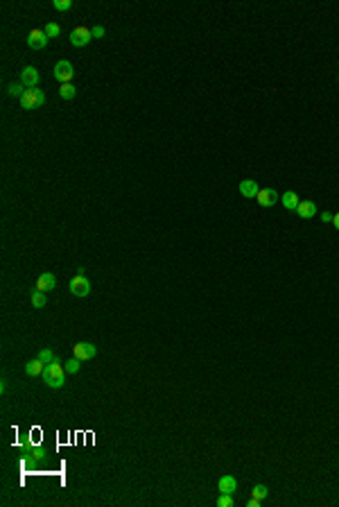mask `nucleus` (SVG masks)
I'll use <instances>...</instances> for the list:
<instances>
[{
  "label": "nucleus",
  "mask_w": 339,
  "mask_h": 507,
  "mask_svg": "<svg viewBox=\"0 0 339 507\" xmlns=\"http://www.w3.org/2000/svg\"><path fill=\"white\" fill-rule=\"evenodd\" d=\"M41 378H43V383H46L48 387H52V389L64 387V383H66V367L61 365V360H54V362L46 365Z\"/></svg>",
  "instance_id": "nucleus-1"
},
{
  "label": "nucleus",
  "mask_w": 339,
  "mask_h": 507,
  "mask_svg": "<svg viewBox=\"0 0 339 507\" xmlns=\"http://www.w3.org/2000/svg\"><path fill=\"white\" fill-rule=\"evenodd\" d=\"M43 104H46V93H43L39 86H36V89H27L23 93V98H21V106L27 109V111L39 109V106H43Z\"/></svg>",
  "instance_id": "nucleus-2"
},
{
  "label": "nucleus",
  "mask_w": 339,
  "mask_h": 507,
  "mask_svg": "<svg viewBox=\"0 0 339 507\" xmlns=\"http://www.w3.org/2000/svg\"><path fill=\"white\" fill-rule=\"evenodd\" d=\"M54 79H59L61 84H71L73 75H75V68H73V64L68 59H61L54 64Z\"/></svg>",
  "instance_id": "nucleus-3"
},
{
  "label": "nucleus",
  "mask_w": 339,
  "mask_h": 507,
  "mask_svg": "<svg viewBox=\"0 0 339 507\" xmlns=\"http://www.w3.org/2000/svg\"><path fill=\"white\" fill-rule=\"evenodd\" d=\"M68 290H71V295H75V297H88L91 295V281H88L84 274H77V277H73Z\"/></svg>",
  "instance_id": "nucleus-4"
},
{
  "label": "nucleus",
  "mask_w": 339,
  "mask_h": 507,
  "mask_svg": "<svg viewBox=\"0 0 339 507\" xmlns=\"http://www.w3.org/2000/svg\"><path fill=\"white\" fill-rule=\"evenodd\" d=\"M73 354H75V358H79V360H93L95 355H97V349H95V344H91V342H77L75 347H73Z\"/></svg>",
  "instance_id": "nucleus-5"
},
{
  "label": "nucleus",
  "mask_w": 339,
  "mask_h": 507,
  "mask_svg": "<svg viewBox=\"0 0 339 507\" xmlns=\"http://www.w3.org/2000/svg\"><path fill=\"white\" fill-rule=\"evenodd\" d=\"M258 204L263 208H271L276 204V202H281V195L276 193L274 188H260V193H258Z\"/></svg>",
  "instance_id": "nucleus-6"
},
{
  "label": "nucleus",
  "mask_w": 339,
  "mask_h": 507,
  "mask_svg": "<svg viewBox=\"0 0 339 507\" xmlns=\"http://www.w3.org/2000/svg\"><path fill=\"white\" fill-rule=\"evenodd\" d=\"M21 84H23L25 89H36V86H39V71H36L34 66H25L23 71H21Z\"/></svg>",
  "instance_id": "nucleus-7"
},
{
  "label": "nucleus",
  "mask_w": 339,
  "mask_h": 507,
  "mask_svg": "<svg viewBox=\"0 0 339 507\" xmlns=\"http://www.w3.org/2000/svg\"><path fill=\"white\" fill-rule=\"evenodd\" d=\"M91 39H93V34H91L88 27H75L71 32V43L75 48H84L86 43H91Z\"/></svg>",
  "instance_id": "nucleus-8"
},
{
  "label": "nucleus",
  "mask_w": 339,
  "mask_h": 507,
  "mask_svg": "<svg viewBox=\"0 0 339 507\" xmlns=\"http://www.w3.org/2000/svg\"><path fill=\"white\" fill-rule=\"evenodd\" d=\"M57 288V279H54L52 272H43L41 277L36 279V285L34 290H39V292H50V290Z\"/></svg>",
  "instance_id": "nucleus-9"
},
{
  "label": "nucleus",
  "mask_w": 339,
  "mask_h": 507,
  "mask_svg": "<svg viewBox=\"0 0 339 507\" xmlns=\"http://www.w3.org/2000/svg\"><path fill=\"white\" fill-rule=\"evenodd\" d=\"M27 46L32 48V50H43V48L48 46V36H46V30H32L27 36Z\"/></svg>",
  "instance_id": "nucleus-10"
},
{
  "label": "nucleus",
  "mask_w": 339,
  "mask_h": 507,
  "mask_svg": "<svg viewBox=\"0 0 339 507\" xmlns=\"http://www.w3.org/2000/svg\"><path fill=\"white\" fill-rule=\"evenodd\" d=\"M316 211H319V208H316V204L312 200H301V204H298V208H296L298 218H303V220L315 218Z\"/></svg>",
  "instance_id": "nucleus-11"
},
{
  "label": "nucleus",
  "mask_w": 339,
  "mask_h": 507,
  "mask_svg": "<svg viewBox=\"0 0 339 507\" xmlns=\"http://www.w3.org/2000/svg\"><path fill=\"white\" fill-rule=\"evenodd\" d=\"M258 193H260L258 181H253V179H244V181H240V195H242V197L253 200V197H258Z\"/></svg>",
  "instance_id": "nucleus-12"
},
{
  "label": "nucleus",
  "mask_w": 339,
  "mask_h": 507,
  "mask_svg": "<svg viewBox=\"0 0 339 507\" xmlns=\"http://www.w3.org/2000/svg\"><path fill=\"white\" fill-rule=\"evenodd\" d=\"M217 489H219V494H235V489H238V480H235L233 476H222L219 478V482H217Z\"/></svg>",
  "instance_id": "nucleus-13"
},
{
  "label": "nucleus",
  "mask_w": 339,
  "mask_h": 507,
  "mask_svg": "<svg viewBox=\"0 0 339 507\" xmlns=\"http://www.w3.org/2000/svg\"><path fill=\"white\" fill-rule=\"evenodd\" d=\"M281 204L287 208V211H296L301 200H298V195L294 193V190H287L285 195H281Z\"/></svg>",
  "instance_id": "nucleus-14"
},
{
  "label": "nucleus",
  "mask_w": 339,
  "mask_h": 507,
  "mask_svg": "<svg viewBox=\"0 0 339 507\" xmlns=\"http://www.w3.org/2000/svg\"><path fill=\"white\" fill-rule=\"evenodd\" d=\"M43 369H46V365H43L41 360L39 358H34V360H29V362H25V374H27V376H41L43 374Z\"/></svg>",
  "instance_id": "nucleus-15"
},
{
  "label": "nucleus",
  "mask_w": 339,
  "mask_h": 507,
  "mask_svg": "<svg viewBox=\"0 0 339 507\" xmlns=\"http://www.w3.org/2000/svg\"><path fill=\"white\" fill-rule=\"evenodd\" d=\"M25 86L21 82H12L9 84V86H7V95H12V98H18V100H21V98H23V93H25Z\"/></svg>",
  "instance_id": "nucleus-16"
},
{
  "label": "nucleus",
  "mask_w": 339,
  "mask_h": 507,
  "mask_svg": "<svg viewBox=\"0 0 339 507\" xmlns=\"http://www.w3.org/2000/svg\"><path fill=\"white\" fill-rule=\"evenodd\" d=\"M29 299H32V306L34 308H43L46 306V292H39V290H32V295H29Z\"/></svg>",
  "instance_id": "nucleus-17"
},
{
  "label": "nucleus",
  "mask_w": 339,
  "mask_h": 507,
  "mask_svg": "<svg viewBox=\"0 0 339 507\" xmlns=\"http://www.w3.org/2000/svg\"><path fill=\"white\" fill-rule=\"evenodd\" d=\"M59 95L64 98V100H73L77 95V89L73 86V84H61V89H59Z\"/></svg>",
  "instance_id": "nucleus-18"
},
{
  "label": "nucleus",
  "mask_w": 339,
  "mask_h": 507,
  "mask_svg": "<svg viewBox=\"0 0 339 507\" xmlns=\"http://www.w3.org/2000/svg\"><path fill=\"white\" fill-rule=\"evenodd\" d=\"M36 358L41 360L43 365H50V362H54V360H59L57 355H54V351H50V349H41V351H39V355H36Z\"/></svg>",
  "instance_id": "nucleus-19"
},
{
  "label": "nucleus",
  "mask_w": 339,
  "mask_h": 507,
  "mask_svg": "<svg viewBox=\"0 0 339 507\" xmlns=\"http://www.w3.org/2000/svg\"><path fill=\"white\" fill-rule=\"evenodd\" d=\"M251 496H253V498H258V501H265V498L269 496V489L265 487V484H256V487L251 489Z\"/></svg>",
  "instance_id": "nucleus-20"
},
{
  "label": "nucleus",
  "mask_w": 339,
  "mask_h": 507,
  "mask_svg": "<svg viewBox=\"0 0 339 507\" xmlns=\"http://www.w3.org/2000/svg\"><path fill=\"white\" fill-rule=\"evenodd\" d=\"M82 362L84 360H79V358H73V360H68V362H66V372L68 374H77L79 372V369H82Z\"/></svg>",
  "instance_id": "nucleus-21"
},
{
  "label": "nucleus",
  "mask_w": 339,
  "mask_h": 507,
  "mask_svg": "<svg viewBox=\"0 0 339 507\" xmlns=\"http://www.w3.org/2000/svg\"><path fill=\"white\" fill-rule=\"evenodd\" d=\"M59 34H61V27H59L57 23H48L46 25V36H48V39H57Z\"/></svg>",
  "instance_id": "nucleus-22"
},
{
  "label": "nucleus",
  "mask_w": 339,
  "mask_h": 507,
  "mask_svg": "<svg viewBox=\"0 0 339 507\" xmlns=\"http://www.w3.org/2000/svg\"><path fill=\"white\" fill-rule=\"evenodd\" d=\"M233 494H219L217 498V507H233Z\"/></svg>",
  "instance_id": "nucleus-23"
},
{
  "label": "nucleus",
  "mask_w": 339,
  "mask_h": 507,
  "mask_svg": "<svg viewBox=\"0 0 339 507\" xmlns=\"http://www.w3.org/2000/svg\"><path fill=\"white\" fill-rule=\"evenodd\" d=\"M52 7L57 12H68V9H73V0H54Z\"/></svg>",
  "instance_id": "nucleus-24"
},
{
  "label": "nucleus",
  "mask_w": 339,
  "mask_h": 507,
  "mask_svg": "<svg viewBox=\"0 0 339 507\" xmlns=\"http://www.w3.org/2000/svg\"><path fill=\"white\" fill-rule=\"evenodd\" d=\"M91 34H93V39H104V27L102 25H95V27H91Z\"/></svg>",
  "instance_id": "nucleus-25"
},
{
  "label": "nucleus",
  "mask_w": 339,
  "mask_h": 507,
  "mask_svg": "<svg viewBox=\"0 0 339 507\" xmlns=\"http://www.w3.org/2000/svg\"><path fill=\"white\" fill-rule=\"evenodd\" d=\"M32 455H34L36 460H46V457H48L46 448H32Z\"/></svg>",
  "instance_id": "nucleus-26"
},
{
  "label": "nucleus",
  "mask_w": 339,
  "mask_h": 507,
  "mask_svg": "<svg viewBox=\"0 0 339 507\" xmlns=\"http://www.w3.org/2000/svg\"><path fill=\"white\" fill-rule=\"evenodd\" d=\"M321 222H333V213L323 211V213H321Z\"/></svg>",
  "instance_id": "nucleus-27"
},
{
  "label": "nucleus",
  "mask_w": 339,
  "mask_h": 507,
  "mask_svg": "<svg viewBox=\"0 0 339 507\" xmlns=\"http://www.w3.org/2000/svg\"><path fill=\"white\" fill-rule=\"evenodd\" d=\"M246 507H260V501L251 496V501H246Z\"/></svg>",
  "instance_id": "nucleus-28"
},
{
  "label": "nucleus",
  "mask_w": 339,
  "mask_h": 507,
  "mask_svg": "<svg viewBox=\"0 0 339 507\" xmlns=\"http://www.w3.org/2000/svg\"><path fill=\"white\" fill-rule=\"evenodd\" d=\"M333 224H335V229L339 231V213H337V215H333Z\"/></svg>",
  "instance_id": "nucleus-29"
},
{
  "label": "nucleus",
  "mask_w": 339,
  "mask_h": 507,
  "mask_svg": "<svg viewBox=\"0 0 339 507\" xmlns=\"http://www.w3.org/2000/svg\"><path fill=\"white\" fill-rule=\"evenodd\" d=\"M337 77H339V75H337Z\"/></svg>",
  "instance_id": "nucleus-30"
}]
</instances>
